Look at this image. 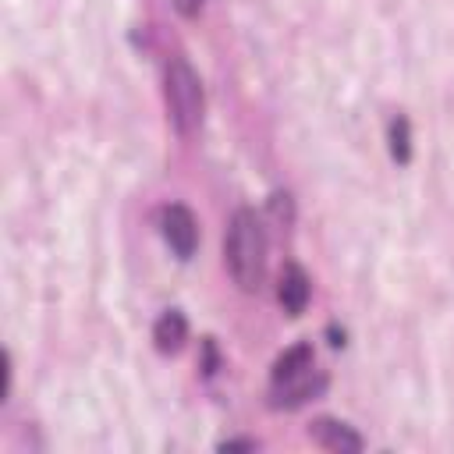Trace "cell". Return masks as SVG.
<instances>
[{
	"instance_id": "cell-9",
	"label": "cell",
	"mask_w": 454,
	"mask_h": 454,
	"mask_svg": "<svg viewBox=\"0 0 454 454\" xmlns=\"http://www.w3.org/2000/svg\"><path fill=\"white\" fill-rule=\"evenodd\" d=\"M174 11H177L181 18H199L202 0H174Z\"/></svg>"
},
{
	"instance_id": "cell-5",
	"label": "cell",
	"mask_w": 454,
	"mask_h": 454,
	"mask_svg": "<svg viewBox=\"0 0 454 454\" xmlns=\"http://www.w3.org/2000/svg\"><path fill=\"white\" fill-rule=\"evenodd\" d=\"M277 298H280V305H284L287 316H301V312H305V305H309V298H312V280H309V273H305L298 262L284 266Z\"/></svg>"
},
{
	"instance_id": "cell-7",
	"label": "cell",
	"mask_w": 454,
	"mask_h": 454,
	"mask_svg": "<svg viewBox=\"0 0 454 454\" xmlns=\"http://www.w3.org/2000/svg\"><path fill=\"white\" fill-rule=\"evenodd\" d=\"M153 340H156V348H160L163 355L181 351V344L188 340V319H184V312H177V309L163 312V316L156 319V326H153Z\"/></svg>"
},
{
	"instance_id": "cell-3",
	"label": "cell",
	"mask_w": 454,
	"mask_h": 454,
	"mask_svg": "<svg viewBox=\"0 0 454 454\" xmlns=\"http://www.w3.org/2000/svg\"><path fill=\"white\" fill-rule=\"evenodd\" d=\"M316 358H312V348L309 344H294L287 348L277 362H273V372H270V397L277 408H294L301 404L312 390H316Z\"/></svg>"
},
{
	"instance_id": "cell-2",
	"label": "cell",
	"mask_w": 454,
	"mask_h": 454,
	"mask_svg": "<svg viewBox=\"0 0 454 454\" xmlns=\"http://www.w3.org/2000/svg\"><path fill=\"white\" fill-rule=\"evenodd\" d=\"M167 110L170 121L177 128V135H195L202 124V110H206V96H202V82L195 74V67L184 57H174L167 64Z\"/></svg>"
},
{
	"instance_id": "cell-8",
	"label": "cell",
	"mask_w": 454,
	"mask_h": 454,
	"mask_svg": "<svg viewBox=\"0 0 454 454\" xmlns=\"http://www.w3.org/2000/svg\"><path fill=\"white\" fill-rule=\"evenodd\" d=\"M390 156L397 163L411 160V135H408V117H394L390 121Z\"/></svg>"
},
{
	"instance_id": "cell-1",
	"label": "cell",
	"mask_w": 454,
	"mask_h": 454,
	"mask_svg": "<svg viewBox=\"0 0 454 454\" xmlns=\"http://www.w3.org/2000/svg\"><path fill=\"white\" fill-rule=\"evenodd\" d=\"M223 262L231 280L241 291H255L266 270V231L262 220L255 216V209H238L231 216L227 227V241H223Z\"/></svg>"
},
{
	"instance_id": "cell-10",
	"label": "cell",
	"mask_w": 454,
	"mask_h": 454,
	"mask_svg": "<svg viewBox=\"0 0 454 454\" xmlns=\"http://www.w3.org/2000/svg\"><path fill=\"white\" fill-rule=\"evenodd\" d=\"M220 450H255V440H223Z\"/></svg>"
},
{
	"instance_id": "cell-4",
	"label": "cell",
	"mask_w": 454,
	"mask_h": 454,
	"mask_svg": "<svg viewBox=\"0 0 454 454\" xmlns=\"http://www.w3.org/2000/svg\"><path fill=\"white\" fill-rule=\"evenodd\" d=\"M160 227H163V241L181 255V259H192L195 255V245H199V220L188 206H167L160 213Z\"/></svg>"
},
{
	"instance_id": "cell-6",
	"label": "cell",
	"mask_w": 454,
	"mask_h": 454,
	"mask_svg": "<svg viewBox=\"0 0 454 454\" xmlns=\"http://www.w3.org/2000/svg\"><path fill=\"white\" fill-rule=\"evenodd\" d=\"M309 436H312L319 447L337 450V454H355V450H362V447H365V443H362V436H358L348 422H337V419H319V422H312Z\"/></svg>"
}]
</instances>
